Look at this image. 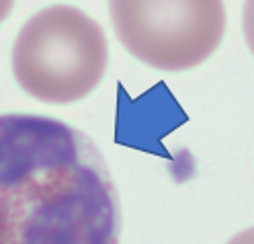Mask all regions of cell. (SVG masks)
Listing matches in <instances>:
<instances>
[{
	"instance_id": "obj_1",
	"label": "cell",
	"mask_w": 254,
	"mask_h": 244,
	"mask_svg": "<svg viewBox=\"0 0 254 244\" xmlns=\"http://www.w3.org/2000/svg\"><path fill=\"white\" fill-rule=\"evenodd\" d=\"M119 234L97 144L45 115H0V244H119Z\"/></svg>"
},
{
	"instance_id": "obj_2",
	"label": "cell",
	"mask_w": 254,
	"mask_h": 244,
	"mask_svg": "<svg viewBox=\"0 0 254 244\" xmlns=\"http://www.w3.org/2000/svg\"><path fill=\"white\" fill-rule=\"evenodd\" d=\"M109 45L103 27L74 6L33 14L12 47V74L33 99L66 105L84 99L105 76Z\"/></svg>"
},
{
	"instance_id": "obj_3",
	"label": "cell",
	"mask_w": 254,
	"mask_h": 244,
	"mask_svg": "<svg viewBox=\"0 0 254 244\" xmlns=\"http://www.w3.org/2000/svg\"><path fill=\"white\" fill-rule=\"evenodd\" d=\"M109 10L125 50L166 72L203 64L226 31L224 0H109Z\"/></svg>"
},
{
	"instance_id": "obj_4",
	"label": "cell",
	"mask_w": 254,
	"mask_h": 244,
	"mask_svg": "<svg viewBox=\"0 0 254 244\" xmlns=\"http://www.w3.org/2000/svg\"><path fill=\"white\" fill-rule=\"evenodd\" d=\"M242 29H244V37H246V43L250 47V52L254 54V0H244Z\"/></svg>"
},
{
	"instance_id": "obj_5",
	"label": "cell",
	"mask_w": 254,
	"mask_h": 244,
	"mask_svg": "<svg viewBox=\"0 0 254 244\" xmlns=\"http://www.w3.org/2000/svg\"><path fill=\"white\" fill-rule=\"evenodd\" d=\"M228 244H254V228H248V230L236 234Z\"/></svg>"
},
{
	"instance_id": "obj_6",
	"label": "cell",
	"mask_w": 254,
	"mask_h": 244,
	"mask_svg": "<svg viewBox=\"0 0 254 244\" xmlns=\"http://www.w3.org/2000/svg\"><path fill=\"white\" fill-rule=\"evenodd\" d=\"M12 4H14V0H0V23L8 17V12L12 10Z\"/></svg>"
}]
</instances>
